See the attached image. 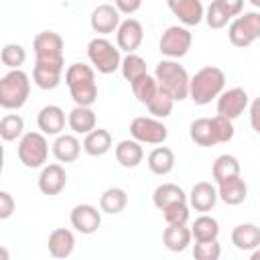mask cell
Instances as JSON below:
<instances>
[{
	"label": "cell",
	"mask_w": 260,
	"mask_h": 260,
	"mask_svg": "<svg viewBox=\"0 0 260 260\" xmlns=\"http://www.w3.org/2000/svg\"><path fill=\"white\" fill-rule=\"evenodd\" d=\"M132 93H134V98L140 102V104H144V106H148L150 104V100L156 95V91H158V83H156V79H154V75H144V77H140L138 81H134L132 85Z\"/></svg>",
	"instance_id": "8d00e7d4"
},
{
	"label": "cell",
	"mask_w": 260,
	"mask_h": 260,
	"mask_svg": "<svg viewBox=\"0 0 260 260\" xmlns=\"http://www.w3.org/2000/svg\"><path fill=\"white\" fill-rule=\"evenodd\" d=\"M189 199V205L195 209V211H201V213H207L215 207L219 195H217V187L211 185L209 181H199L193 185V189L189 191L187 195Z\"/></svg>",
	"instance_id": "d6986e66"
},
{
	"label": "cell",
	"mask_w": 260,
	"mask_h": 260,
	"mask_svg": "<svg viewBox=\"0 0 260 260\" xmlns=\"http://www.w3.org/2000/svg\"><path fill=\"white\" fill-rule=\"evenodd\" d=\"M112 148V134L106 128H95L83 138V150L89 156H104Z\"/></svg>",
	"instance_id": "f546056e"
},
{
	"label": "cell",
	"mask_w": 260,
	"mask_h": 260,
	"mask_svg": "<svg viewBox=\"0 0 260 260\" xmlns=\"http://www.w3.org/2000/svg\"><path fill=\"white\" fill-rule=\"evenodd\" d=\"M63 47H65L63 37L55 30H41L32 41L35 59L59 61V59H63Z\"/></svg>",
	"instance_id": "5bb4252c"
},
{
	"label": "cell",
	"mask_w": 260,
	"mask_h": 260,
	"mask_svg": "<svg viewBox=\"0 0 260 260\" xmlns=\"http://www.w3.org/2000/svg\"><path fill=\"white\" fill-rule=\"evenodd\" d=\"M162 217H165L167 225H187V221H189V205H187V201L173 203V205L165 207L162 209Z\"/></svg>",
	"instance_id": "ab89813d"
},
{
	"label": "cell",
	"mask_w": 260,
	"mask_h": 260,
	"mask_svg": "<svg viewBox=\"0 0 260 260\" xmlns=\"http://www.w3.org/2000/svg\"><path fill=\"white\" fill-rule=\"evenodd\" d=\"M191 234H193L195 242H211V240H217V236H219V223H217L215 217L203 213V215H199L193 221Z\"/></svg>",
	"instance_id": "836d02e7"
},
{
	"label": "cell",
	"mask_w": 260,
	"mask_h": 260,
	"mask_svg": "<svg viewBox=\"0 0 260 260\" xmlns=\"http://www.w3.org/2000/svg\"><path fill=\"white\" fill-rule=\"evenodd\" d=\"M250 126L256 134H260V98L252 100L250 104Z\"/></svg>",
	"instance_id": "ee69618b"
},
{
	"label": "cell",
	"mask_w": 260,
	"mask_h": 260,
	"mask_svg": "<svg viewBox=\"0 0 260 260\" xmlns=\"http://www.w3.org/2000/svg\"><path fill=\"white\" fill-rule=\"evenodd\" d=\"M144 39V28L140 24V20L136 18H126L122 20V24L116 30V47L120 51H126L128 55L134 53Z\"/></svg>",
	"instance_id": "9a60e30c"
},
{
	"label": "cell",
	"mask_w": 260,
	"mask_h": 260,
	"mask_svg": "<svg viewBox=\"0 0 260 260\" xmlns=\"http://www.w3.org/2000/svg\"><path fill=\"white\" fill-rule=\"evenodd\" d=\"M154 79H156L158 87L165 93H169L175 102H183L189 98L191 77L179 61H173V59L158 61L154 67Z\"/></svg>",
	"instance_id": "7a4b0ae2"
},
{
	"label": "cell",
	"mask_w": 260,
	"mask_h": 260,
	"mask_svg": "<svg viewBox=\"0 0 260 260\" xmlns=\"http://www.w3.org/2000/svg\"><path fill=\"white\" fill-rule=\"evenodd\" d=\"M30 95V77L22 69H12L0 77V106L4 110H18Z\"/></svg>",
	"instance_id": "277c9868"
},
{
	"label": "cell",
	"mask_w": 260,
	"mask_h": 260,
	"mask_svg": "<svg viewBox=\"0 0 260 260\" xmlns=\"http://www.w3.org/2000/svg\"><path fill=\"white\" fill-rule=\"evenodd\" d=\"M191 43H193V35L189 28L185 26H179V24H173V26H167L165 32L160 35L158 39V51L167 57V59H181L189 53L191 49Z\"/></svg>",
	"instance_id": "ba28073f"
},
{
	"label": "cell",
	"mask_w": 260,
	"mask_h": 260,
	"mask_svg": "<svg viewBox=\"0 0 260 260\" xmlns=\"http://www.w3.org/2000/svg\"><path fill=\"white\" fill-rule=\"evenodd\" d=\"M114 6L118 8V12H120V14H132V12L140 10L142 2H140V0H132V2H128V0H116V2H114Z\"/></svg>",
	"instance_id": "f6af8a7d"
},
{
	"label": "cell",
	"mask_w": 260,
	"mask_h": 260,
	"mask_svg": "<svg viewBox=\"0 0 260 260\" xmlns=\"http://www.w3.org/2000/svg\"><path fill=\"white\" fill-rule=\"evenodd\" d=\"M169 8L187 26H197L205 18V8L199 0H171Z\"/></svg>",
	"instance_id": "ffe728a7"
},
{
	"label": "cell",
	"mask_w": 260,
	"mask_h": 260,
	"mask_svg": "<svg viewBox=\"0 0 260 260\" xmlns=\"http://www.w3.org/2000/svg\"><path fill=\"white\" fill-rule=\"evenodd\" d=\"M232 244L238 250L254 252L260 248V228L256 223H238L232 230Z\"/></svg>",
	"instance_id": "cb8c5ba5"
},
{
	"label": "cell",
	"mask_w": 260,
	"mask_h": 260,
	"mask_svg": "<svg viewBox=\"0 0 260 260\" xmlns=\"http://www.w3.org/2000/svg\"><path fill=\"white\" fill-rule=\"evenodd\" d=\"M146 165H148L150 173H154L158 177L169 175L175 169V152L169 146H156V148H152L148 152Z\"/></svg>",
	"instance_id": "4316f807"
},
{
	"label": "cell",
	"mask_w": 260,
	"mask_h": 260,
	"mask_svg": "<svg viewBox=\"0 0 260 260\" xmlns=\"http://www.w3.org/2000/svg\"><path fill=\"white\" fill-rule=\"evenodd\" d=\"M87 59L98 73L110 75L122 67L120 49L106 37H95L87 43Z\"/></svg>",
	"instance_id": "5b68a950"
},
{
	"label": "cell",
	"mask_w": 260,
	"mask_h": 260,
	"mask_svg": "<svg viewBox=\"0 0 260 260\" xmlns=\"http://www.w3.org/2000/svg\"><path fill=\"white\" fill-rule=\"evenodd\" d=\"M130 136L140 144H162L169 138V128L152 116H138L130 122Z\"/></svg>",
	"instance_id": "9c48e42d"
},
{
	"label": "cell",
	"mask_w": 260,
	"mask_h": 260,
	"mask_svg": "<svg viewBox=\"0 0 260 260\" xmlns=\"http://www.w3.org/2000/svg\"><path fill=\"white\" fill-rule=\"evenodd\" d=\"M24 120L18 114H4L0 120V136L4 142H12V140H20L24 136Z\"/></svg>",
	"instance_id": "d590c367"
},
{
	"label": "cell",
	"mask_w": 260,
	"mask_h": 260,
	"mask_svg": "<svg viewBox=\"0 0 260 260\" xmlns=\"http://www.w3.org/2000/svg\"><path fill=\"white\" fill-rule=\"evenodd\" d=\"M71 225L75 232L83 234V236H89V234H95L102 225V211H98L95 205L91 203H77L73 209H71Z\"/></svg>",
	"instance_id": "7c38bea8"
},
{
	"label": "cell",
	"mask_w": 260,
	"mask_h": 260,
	"mask_svg": "<svg viewBox=\"0 0 260 260\" xmlns=\"http://www.w3.org/2000/svg\"><path fill=\"white\" fill-rule=\"evenodd\" d=\"M217 195L225 205H240L248 197V185L242 177H232L217 185Z\"/></svg>",
	"instance_id": "484cf974"
},
{
	"label": "cell",
	"mask_w": 260,
	"mask_h": 260,
	"mask_svg": "<svg viewBox=\"0 0 260 260\" xmlns=\"http://www.w3.org/2000/svg\"><path fill=\"white\" fill-rule=\"evenodd\" d=\"M252 4H254V6H260V0H252Z\"/></svg>",
	"instance_id": "c3c4849f"
},
{
	"label": "cell",
	"mask_w": 260,
	"mask_h": 260,
	"mask_svg": "<svg viewBox=\"0 0 260 260\" xmlns=\"http://www.w3.org/2000/svg\"><path fill=\"white\" fill-rule=\"evenodd\" d=\"M16 209V201L8 191H0V219H8Z\"/></svg>",
	"instance_id": "7bdbcfd3"
},
{
	"label": "cell",
	"mask_w": 260,
	"mask_h": 260,
	"mask_svg": "<svg viewBox=\"0 0 260 260\" xmlns=\"http://www.w3.org/2000/svg\"><path fill=\"white\" fill-rule=\"evenodd\" d=\"M65 83L69 87L71 100L75 106L91 108L98 100V83H95V69L85 63H71L65 69Z\"/></svg>",
	"instance_id": "6da1fadb"
},
{
	"label": "cell",
	"mask_w": 260,
	"mask_h": 260,
	"mask_svg": "<svg viewBox=\"0 0 260 260\" xmlns=\"http://www.w3.org/2000/svg\"><path fill=\"white\" fill-rule=\"evenodd\" d=\"M244 10L242 0H213L205 10V22L209 28H223L228 22L238 18Z\"/></svg>",
	"instance_id": "30bf717a"
},
{
	"label": "cell",
	"mask_w": 260,
	"mask_h": 260,
	"mask_svg": "<svg viewBox=\"0 0 260 260\" xmlns=\"http://www.w3.org/2000/svg\"><path fill=\"white\" fill-rule=\"evenodd\" d=\"M225 87V73L219 67L207 65L201 67L193 77L189 85V98L195 106H207L211 100H217L223 93Z\"/></svg>",
	"instance_id": "3957f363"
},
{
	"label": "cell",
	"mask_w": 260,
	"mask_h": 260,
	"mask_svg": "<svg viewBox=\"0 0 260 260\" xmlns=\"http://www.w3.org/2000/svg\"><path fill=\"white\" fill-rule=\"evenodd\" d=\"M18 160L26 169H43L49 156V142L43 132H26L16 146Z\"/></svg>",
	"instance_id": "8992f818"
},
{
	"label": "cell",
	"mask_w": 260,
	"mask_h": 260,
	"mask_svg": "<svg viewBox=\"0 0 260 260\" xmlns=\"http://www.w3.org/2000/svg\"><path fill=\"white\" fill-rule=\"evenodd\" d=\"M67 126L71 128L73 134H83L87 136L89 132L95 130V112L85 106H75L67 114Z\"/></svg>",
	"instance_id": "d4e9b609"
},
{
	"label": "cell",
	"mask_w": 260,
	"mask_h": 260,
	"mask_svg": "<svg viewBox=\"0 0 260 260\" xmlns=\"http://www.w3.org/2000/svg\"><path fill=\"white\" fill-rule=\"evenodd\" d=\"M181 201H187V193L183 191V187H179L177 183H162L154 189L152 193V203L156 209H165L173 203H181Z\"/></svg>",
	"instance_id": "83f0119b"
},
{
	"label": "cell",
	"mask_w": 260,
	"mask_h": 260,
	"mask_svg": "<svg viewBox=\"0 0 260 260\" xmlns=\"http://www.w3.org/2000/svg\"><path fill=\"white\" fill-rule=\"evenodd\" d=\"M219 256H221V246L217 240L195 242V246H193V258L195 260H219Z\"/></svg>",
	"instance_id": "b9f144b4"
},
{
	"label": "cell",
	"mask_w": 260,
	"mask_h": 260,
	"mask_svg": "<svg viewBox=\"0 0 260 260\" xmlns=\"http://www.w3.org/2000/svg\"><path fill=\"white\" fill-rule=\"evenodd\" d=\"M250 260H260V248H256V250L252 252V256H250Z\"/></svg>",
	"instance_id": "7dc6e473"
},
{
	"label": "cell",
	"mask_w": 260,
	"mask_h": 260,
	"mask_svg": "<svg viewBox=\"0 0 260 260\" xmlns=\"http://www.w3.org/2000/svg\"><path fill=\"white\" fill-rule=\"evenodd\" d=\"M65 112L63 108L55 106V104H49V106H43L39 110V116H37V126L39 130L45 134V136H61L63 128H65Z\"/></svg>",
	"instance_id": "ac0fdd59"
},
{
	"label": "cell",
	"mask_w": 260,
	"mask_h": 260,
	"mask_svg": "<svg viewBox=\"0 0 260 260\" xmlns=\"http://www.w3.org/2000/svg\"><path fill=\"white\" fill-rule=\"evenodd\" d=\"M81 142L77 140L75 134H61L55 138V142L51 144V152L59 162H73L79 158L81 152Z\"/></svg>",
	"instance_id": "7402d4cb"
},
{
	"label": "cell",
	"mask_w": 260,
	"mask_h": 260,
	"mask_svg": "<svg viewBox=\"0 0 260 260\" xmlns=\"http://www.w3.org/2000/svg\"><path fill=\"white\" fill-rule=\"evenodd\" d=\"M211 177L217 185L232 177H240V160L234 154H219L211 165Z\"/></svg>",
	"instance_id": "4dcf8cb0"
},
{
	"label": "cell",
	"mask_w": 260,
	"mask_h": 260,
	"mask_svg": "<svg viewBox=\"0 0 260 260\" xmlns=\"http://www.w3.org/2000/svg\"><path fill=\"white\" fill-rule=\"evenodd\" d=\"M193 240L191 228L187 225H167L162 232V244L171 252H183Z\"/></svg>",
	"instance_id": "f1b7e54d"
},
{
	"label": "cell",
	"mask_w": 260,
	"mask_h": 260,
	"mask_svg": "<svg viewBox=\"0 0 260 260\" xmlns=\"http://www.w3.org/2000/svg\"><path fill=\"white\" fill-rule=\"evenodd\" d=\"M228 39L234 47L240 49L250 47L256 39H260V12L250 10L234 18L228 28Z\"/></svg>",
	"instance_id": "52a82bcc"
},
{
	"label": "cell",
	"mask_w": 260,
	"mask_h": 260,
	"mask_svg": "<svg viewBox=\"0 0 260 260\" xmlns=\"http://www.w3.org/2000/svg\"><path fill=\"white\" fill-rule=\"evenodd\" d=\"M211 128H213V134H215L217 144L219 142H230L234 138V134H236L234 122L228 120V118H223V116H219V114L211 118Z\"/></svg>",
	"instance_id": "60d3db41"
},
{
	"label": "cell",
	"mask_w": 260,
	"mask_h": 260,
	"mask_svg": "<svg viewBox=\"0 0 260 260\" xmlns=\"http://www.w3.org/2000/svg\"><path fill=\"white\" fill-rule=\"evenodd\" d=\"M248 104H250V98L244 87H230V89H223V93L217 98V114L228 120H236L238 116L244 114Z\"/></svg>",
	"instance_id": "4fadbf2b"
},
{
	"label": "cell",
	"mask_w": 260,
	"mask_h": 260,
	"mask_svg": "<svg viewBox=\"0 0 260 260\" xmlns=\"http://www.w3.org/2000/svg\"><path fill=\"white\" fill-rule=\"evenodd\" d=\"M120 71H122L124 79H126L130 85H132L134 81H138L140 77L148 75V71H146V61H144L140 55H136V53H130V55H126V57L122 59Z\"/></svg>",
	"instance_id": "e575fe53"
},
{
	"label": "cell",
	"mask_w": 260,
	"mask_h": 260,
	"mask_svg": "<svg viewBox=\"0 0 260 260\" xmlns=\"http://www.w3.org/2000/svg\"><path fill=\"white\" fill-rule=\"evenodd\" d=\"M173 106H175V100H173L169 93H165V91L158 87L156 95L150 100V104L146 106V110L150 112V116H152V118L160 120V118H167V116H171V112H173Z\"/></svg>",
	"instance_id": "74e56055"
},
{
	"label": "cell",
	"mask_w": 260,
	"mask_h": 260,
	"mask_svg": "<svg viewBox=\"0 0 260 260\" xmlns=\"http://www.w3.org/2000/svg\"><path fill=\"white\" fill-rule=\"evenodd\" d=\"M47 248H49V254L57 260H65L73 254L75 250V236L71 230L67 228H55L51 234H49V240H47Z\"/></svg>",
	"instance_id": "44dd1931"
},
{
	"label": "cell",
	"mask_w": 260,
	"mask_h": 260,
	"mask_svg": "<svg viewBox=\"0 0 260 260\" xmlns=\"http://www.w3.org/2000/svg\"><path fill=\"white\" fill-rule=\"evenodd\" d=\"M65 69V59L49 61V59H35L32 67V81L41 89H55L61 83Z\"/></svg>",
	"instance_id": "8fae6325"
},
{
	"label": "cell",
	"mask_w": 260,
	"mask_h": 260,
	"mask_svg": "<svg viewBox=\"0 0 260 260\" xmlns=\"http://www.w3.org/2000/svg\"><path fill=\"white\" fill-rule=\"evenodd\" d=\"M128 205V193L122 187H110L100 195V211L116 215Z\"/></svg>",
	"instance_id": "1f68e13d"
},
{
	"label": "cell",
	"mask_w": 260,
	"mask_h": 260,
	"mask_svg": "<svg viewBox=\"0 0 260 260\" xmlns=\"http://www.w3.org/2000/svg\"><path fill=\"white\" fill-rule=\"evenodd\" d=\"M0 256H2V260H10V256H8V248H6V246L0 248Z\"/></svg>",
	"instance_id": "bcb514c9"
},
{
	"label": "cell",
	"mask_w": 260,
	"mask_h": 260,
	"mask_svg": "<svg viewBox=\"0 0 260 260\" xmlns=\"http://www.w3.org/2000/svg\"><path fill=\"white\" fill-rule=\"evenodd\" d=\"M114 154H116V160L124 167V169H136L142 158H144V150H142V144L136 142L134 138H126V140H120L114 148Z\"/></svg>",
	"instance_id": "603a6c76"
},
{
	"label": "cell",
	"mask_w": 260,
	"mask_h": 260,
	"mask_svg": "<svg viewBox=\"0 0 260 260\" xmlns=\"http://www.w3.org/2000/svg\"><path fill=\"white\" fill-rule=\"evenodd\" d=\"M89 24H91V28H93L98 35L116 32L118 26L122 24L120 12H118V8H116L114 4H98V6L91 10Z\"/></svg>",
	"instance_id": "e0dca14e"
},
{
	"label": "cell",
	"mask_w": 260,
	"mask_h": 260,
	"mask_svg": "<svg viewBox=\"0 0 260 260\" xmlns=\"http://www.w3.org/2000/svg\"><path fill=\"white\" fill-rule=\"evenodd\" d=\"M67 185V173H65V167L59 165V162H51V165H45L41 169V175H39V191L43 195H59Z\"/></svg>",
	"instance_id": "2e32d148"
},
{
	"label": "cell",
	"mask_w": 260,
	"mask_h": 260,
	"mask_svg": "<svg viewBox=\"0 0 260 260\" xmlns=\"http://www.w3.org/2000/svg\"><path fill=\"white\" fill-rule=\"evenodd\" d=\"M189 136H191V140L197 146H203V148H209V146L217 144L213 128H211V118H197V120H193L191 126H189Z\"/></svg>",
	"instance_id": "d6a6232c"
},
{
	"label": "cell",
	"mask_w": 260,
	"mask_h": 260,
	"mask_svg": "<svg viewBox=\"0 0 260 260\" xmlns=\"http://www.w3.org/2000/svg\"><path fill=\"white\" fill-rule=\"evenodd\" d=\"M0 59L2 63L12 71V69H20L22 63L26 61V51L22 45L18 43H8L2 47V53H0Z\"/></svg>",
	"instance_id": "f35d334b"
}]
</instances>
